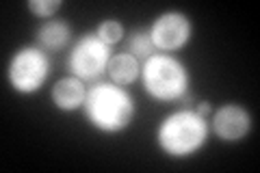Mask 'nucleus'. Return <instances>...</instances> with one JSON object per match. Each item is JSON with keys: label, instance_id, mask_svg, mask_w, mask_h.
<instances>
[{"label": "nucleus", "instance_id": "1", "mask_svg": "<svg viewBox=\"0 0 260 173\" xmlns=\"http://www.w3.org/2000/svg\"><path fill=\"white\" fill-rule=\"evenodd\" d=\"M83 111L95 130L104 134H119L135 121L137 104L126 87L111 80H98L87 89Z\"/></svg>", "mask_w": 260, "mask_h": 173}, {"label": "nucleus", "instance_id": "2", "mask_svg": "<svg viewBox=\"0 0 260 173\" xmlns=\"http://www.w3.org/2000/svg\"><path fill=\"white\" fill-rule=\"evenodd\" d=\"M208 134L210 128L206 117H202L195 111L182 109L167 115L158 123L156 145L169 158H189L206 145Z\"/></svg>", "mask_w": 260, "mask_h": 173}, {"label": "nucleus", "instance_id": "3", "mask_svg": "<svg viewBox=\"0 0 260 173\" xmlns=\"http://www.w3.org/2000/svg\"><path fill=\"white\" fill-rule=\"evenodd\" d=\"M141 85L152 100L169 104L180 102L189 93V70L169 52H156L141 63Z\"/></svg>", "mask_w": 260, "mask_h": 173}, {"label": "nucleus", "instance_id": "4", "mask_svg": "<svg viewBox=\"0 0 260 173\" xmlns=\"http://www.w3.org/2000/svg\"><path fill=\"white\" fill-rule=\"evenodd\" d=\"M50 76V59L48 52L39 46H24L13 52L9 67H7V80L13 91L22 95H32L44 87Z\"/></svg>", "mask_w": 260, "mask_h": 173}, {"label": "nucleus", "instance_id": "5", "mask_svg": "<svg viewBox=\"0 0 260 173\" xmlns=\"http://www.w3.org/2000/svg\"><path fill=\"white\" fill-rule=\"evenodd\" d=\"M111 56H113L111 46L98 39L95 32H87L70 50V56H68L70 76H76L85 85L87 82L93 85V82H98L107 74Z\"/></svg>", "mask_w": 260, "mask_h": 173}, {"label": "nucleus", "instance_id": "6", "mask_svg": "<svg viewBox=\"0 0 260 173\" xmlns=\"http://www.w3.org/2000/svg\"><path fill=\"white\" fill-rule=\"evenodd\" d=\"M150 37L158 52H176L191 41L193 26L182 11H165L150 24Z\"/></svg>", "mask_w": 260, "mask_h": 173}, {"label": "nucleus", "instance_id": "7", "mask_svg": "<svg viewBox=\"0 0 260 173\" xmlns=\"http://www.w3.org/2000/svg\"><path fill=\"white\" fill-rule=\"evenodd\" d=\"M210 128L223 143H239L251 132V115L245 106L228 102L213 111Z\"/></svg>", "mask_w": 260, "mask_h": 173}, {"label": "nucleus", "instance_id": "8", "mask_svg": "<svg viewBox=\"0 0 260 173\" xmlns=\"http://www.w3.org/2000/svg\"><path fill=\"white\" fill-rule=\"evenodd\" d=\"M50 97H52V104L61 113H74L78 109H83L85 97H87V85L76 76H65L54 82Z\"/></svg>", "mask_w": 260, "mask_h": 173}, {"label": "nucleus", "instance_id": "9", "mask_svg": "<svg viewBox=\"0 0 260 173\" xmlns=\"http://www.w3.org/2000/svg\"><path fill=\"white\" fill-rule=\"evenodd\" d=\"M72 41V28L65 20H46L37 28V46L46 52H59Z\"/></svg>", "mask_w": 260, "mask_h": 173}, {"label": "nucleus", "instance_id": "10", "mask_svg": "<svg viewBox=\"0 0 260 173\" xmlns=\"http://www.w3.org/2000/svg\"><path fill=\"white\" fill-rule=\"evenodd\" d=\"M107 76L111 82H115L119 87H130L141 78V61H137L128 52H117L111 56Z\"/></svg>", "mask_w": 260, "mask_h": 173}, {"label": "nucleus", "instance_id": "11", "mask_svg": "<svg viewBox=\"0 0 260 173\" xmlns=\"http://www.w3.org/2000/svg\"><path fill=\"white\" fill-rule=\"evenodd\" d=\"M121 52H128L133 54L137 61H148L152 54H156L158 50L154 48L152 44V37H150V28L148 26H141V28H133L124 37V50Z\"/></svg>", "mask_w": 260, "mask_h": 173}, {"label": "nucleus", "instance_id": "12", "mask_svg": "<svg viewBox=\"0 0 260 173\" xmlns=\"http://www.w3.org/2000/svg\"><path fill=\"white\" fill-rule=\"evenodd\" d=\"M95 35H98V39H100V41H104L107 46H117V44L124 41L126 30H124V24H121L119 20L109 18V20H102L100 24H98Z\"/></svg>", "mask_w": 260, "mask_h": 173}, {"label": "nucleus", "instance_id": "13", "mask_svg": "<svg viewBox=\"0 0 260 173\" xmlns=\"http://www.w3.org/2000/svg\"><path fill=\"white\" fill-rule=\"evenodd\" d=\"M63 7V0H28L26 9L35 13L37 18H52V15Z\"/></svg>", "mask_w": 260, "mask_h": 173}, {"label": "nucleus", "instance_id": "14", "mask_svg": "<svg viewBox=\"0 0 260 173\" xmlns=\"http://www.w3.org/2000/svg\"><path fill=\"white\" fill-rule=\"evenodd\" d=\"M195 113L202 115V117H208V115H213V106H210V102H208V100H204V102H200V104H198V109H195Z\"/></svg>", "mask_w": 260, "mask_h": 173}]
</instances>
